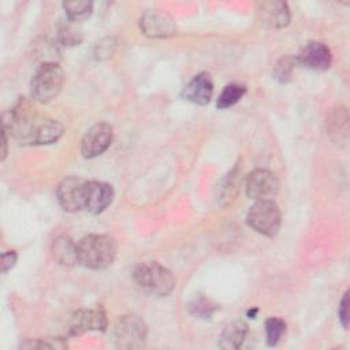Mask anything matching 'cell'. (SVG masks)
<instances>
[{"label":"cell","mask_w":350,"mask_h":350,"mask_svg":"<svg viewBox=\"0 0 350 350\" xmlns=\"http://www.w3.org/2000/svg\"><path fill=\"white\" fill-rule=\"evenodd\" d=\"M59 41L67 46L78 45L82 41V30L79 29L77 22L68 21V23H64L59 29Z\"/></svg>","instance_id":"obj_21"},{"label":"cell","mask_w":350,"mask_h":350,"mask_svg":"<svg viewBox=\"0 0 350 350\" xmlns=\"http://www.w3.org/2000/svg\"><path fill=\"white\" fill-rule=\"evenodd\" d=\"M258 12L261 23L272 29H282L290 22L288 5L283 1H264L260 4Z\"/></svg>","instance_id":"obj_15"},{"label":"cell","mask_w":350,"mask_h":350,"mask_svg":"<svg viewBox=\"0 0 350 350\" xmlns=\"http://www.w3.org/2000/svg\"><path fill=\"white\" fill-rule=\"evenodd\" d=\"M133 280L139 290L154 297H167L175 287L172 272L156 261H146L133 271Z\"/></svg>","instance_id":"obj_2"},{"label":"cell","mask_w":350,"mask_h":350,"mask_svg":"<svg viewBox=\"0 0 350 350\" xmlns=\"http://www.w3.org/2000/svg\"><path fill=\"white\" fill-rule=\"evenodd\" d=\"M36 53L41 59V64L57 63L55 57L59 52H57V45L53 41H49L46 38L41 40V42H38L36 46Z\"/></svg>","instance_id":"obj_25"},{"label":"cell","mask_w":350,"mask_h":350,"mask_svg":"<svg viewBox=\"0 0 350 350\" xmlns=\"http://www.w3.org/2000/svg\"><path fill=\"white\" fill-rule=\"evenodd\" d=\"M113 137L112 126L101 122L92 126L81 141V152L85 157L93 159L103 154L111 145Z\"/></svg>","instance_id":"obj_8"},{"label":"cell","mask_w":350,"mask_h":350,"mask_svg":"<svg viewBox=\"0 0 350 350\" xmlns=\"http://www.w3.org/2000/svg\"><path fill=\"white\" fill-rule=\"evenodd\" d=\"M141 30L150 38H167L176 31L172 16L160 10H149L139 19Z\"/></svg>","instance_id":"obj_10"},{"label":"cell","mask_w":350,"mask_h":350,"mask_svg":"<svg viewBox=\"0 0 350 350\" xmlns=\"http://www.w3.org/2000/svg\"><path fill=\"white\" fill-rule=\"evenodd\" d=\"M286 332V323L279 317H271L265 321V336L269 346H276Z\"/></svg>","instance_id":"obj_22"},{"label":"cell","mask_w":350,"mask_h":350,"mask_svg":"<svg viewBox=\"0 0 350 350\" xmlns=\"http://www.w3.org/2000/svg\"><path fill=\"white\" fill-rule=\"evenodd\" d=\"M107 317L103 309H82L71 316L67 324L70 335H81L88 331H104Z\"/></svg>","instance_id":"obj_11"},{"label":"cell","mask_w":350,"mask_h":350,"mask_svg":"<svg viewBox=\"0 0 350 350\" xmlns=\"http://www.w3.org/2000/svg\"><path fill=\"white\" fill-rule=\"evenodd\" d=\"M1 135H3V139H1V142H3V149H1V160H4L5 159V156H7V130L3 127V133H1Z\"/></svg>","instance_id":"obj_28"},{"label":"cell","mask_w":350,"mask_h":350,"mask_svg":"<svg viewBox=\"0 0 350 350\" xmlns=\"http://www.w3.org/2000/svg\"><path fill=\"white\" fill-rule=\"evenodd\" d=\"M63 8L67 14L68 21L79 22L90 16L93 11V4L90 1H66L63 3Z\"/></svg>","instance_id":"obj_20"},{"label":"cell","mask_w":350,"mask_h":350,"mask_svg":"<svg viewBox=\"0 0 350 350\" xmlns=\"http://www.w3.org/2000/svg\"><path fill=\"white\" fill-rule=\"evenodd\" d=\"M239 186H241V170L239 165L237 164L221 180L220 186H219V193H217V201L221 205H228L231 204L239 191Z\"/></svg>","instance_id":"obj_17"},{"label":"cell","mask_w":350,"mask_h":350,"mask_svg":"<svg viewBox=\"0 0 350 350\" xmlns=\"http://www.w3.org/2000/svg\"><path fill=\"white\" fill-rule=\"evenodd\" d=\"M113 200V189L111 185L98 180H89L86 187L85 208L90 213H101L111 205Z\"/></svg>","instance_id":"obj_14"},{"label":"cell","mask_w":350,"mask_h":350,"mask_svg":"<svg viewBox=\"0 0 350 350\" xmlns=\"http://www.w3.org/2000/svg\"><path fill=\"white\" fill-rule=\"evenodd\" d=\"M246 93V86L241 83H228L224 86L216 101L217 108L224 109L235 105Z\"/></svg>","instance_id":"obj_19"},{"label":"cell","mask_w":350,"mask_h":350,"mask_svg":"<svg viewBox=\"0 0 350 350\" xmlns=\"http://www.w3.org/2000/svg\"><path fill=\"white\" fill-rule=\"evenodd\" d=\"M88 180L78 176H68L57 186V200L67 212H77L85 208Z\"/></svg>","instance_id":"obj_7"},{"label":"cell","mask_w":350,"mask_h":350,"mask_svg":"<svg viewBox=\"0 0 350 350\" xmlns=\"http://www.w3.org/2000/svg\"><path fill=\"white\" fill-rule=\"evenodd\" d=\"M297 60L293 59L291 56H284L282 57L276 66H275V70H273V77L279 81V82H288L291 79V75H293V70H294V66H295Z\"/></svg>","instance_id":"obj_24"},{"label":"cell","mask_w":350,"mask_h":350,"mask_svg":"<svg viewBox=\"0 0 350 350\" xmlns=\"http://www.w3.org/2000/svg\"><path fill=\"white\" fill-rule=\"evenodd\" d=\"M246 194L253 200H269L279 190L278 178L268 170H254L246 178Z\"/></svg>","instance_id":"obj_9"},{"label":"cell","mask_w":350,"mask_h":350,"mask_svg":"<svg viewBox=\"0 0 350 350\" xmlns=\"http://www.w3.org/2000/svg\"><path fill=\"white\" fill-rule=\"evenodd\" d=\"M247 324L243 320H234L224 327L219 336V346L226 350L239 349L246 338Z\"/></svg>","instance_id":"obj_16"},{"label":"cell","mask_w":350,"mask_h":350,"mask_svg":"<svg viewBox=\"0 0 350 350\" xmlns=\"http://www.w3.org/2000/svg\"><path fill=\"white\" fill-rule=\"evenodd\" d=\"M339 320L345 328L349 325V293H345L339 304Z\"/></svg>","instance_id":"obj_27"},{"label":"cell","mask_w":350,"mask_h":350,"mask_svg":"<svg viewBox=\"0 0 350 350\" xmlns=\"http://www.w3.org/2000/svg\"><path fill=\"white\" fill-rule=\"evenodd\" d=\"M113 338L120 349H141L146 340V325L138 316H120L115 324Z\"/></svg>","instance_id":"obj_6"},{"label":"cell","mask_w":350,"mask_h":350,"mask_svg":"<svg viewBox=\"0 0 350 350\" xmlns=\"http://www.w3.org/2000/svg\"><path fill=\"white\" fill-rule=\"evenodd\" d=\"M16 260H18V256H16V253H15L14 250L4 252V253L1 254V260H0V264H1V272H3V273H5L7 271H10V269L15 265Z\"/></svg>","instance_id":"obj_26"},{"label":"cell","mask_w":350,"mask_h":350,"mask_svg":"<svg viewBox=\"0 0 350 350\" xmlns=\"http://www.w3.org/2000/svg\"><path fill=\"white\" fill-rule=\"evenodd\" d=\"M78 262L90 269H105L116 257V242L105 234H90L77 243Z\"/></svg>","instance_id":"obj_1"},{"label":"cell","mask_w":350,"mask_h":350,"mask_svg":"<svg viewBox=\"0 0 350 350\" xmlns=\"http://www.w3.org/2000/svg\"><path fill=\"white\" fill-rule=\"evenodd\" d=\"M41 120L42 116L38 115L33 103L22 97L11 108L4 129L8 130L12 137L22 144L33 145V139Z\"/></svg>","instance_id":"obj_3"},{"label":"cell","mask_w":350,"mask_h":350,"mask_svg":"<svg viewBox=\"0 0 350 350\" xmlns=\"http://www.w3.org/2000/svg\"><path fill=\"white\" fill-rule=\"evenodd\" d=\"M63 82L64 72L57 63L41 64L31 79V97L38 103L46 104L57 97Z\"/></svg>","instance_id":"obj_4"},{"label":"cell","mask_w":350,"mask_h":350,"mask_svg":"<svg viewBox=\"0 0 350 350\" xmlns=\"http://www.w3.org/2000/svg\"><path fill=\"white\" fill-rule=\"evenodd\" d=\"M53 257L62 265H74L78 262L77 243L68 237H59L53 243Z\"/></svg>","instance_id":"obj_18"},{"label":"cell","mask_w":350,"mask_h":350,"mask_svg":"<svg viewBox=\"0 0 350 350\" xmlns=\"http://www.w3.org/2000/svg\"><path fill=\"white\" fill-rule=\"evenodd\" d=\"M189 308L194 316H198L201 319H209L213 314V312L217 309L216 305L211 299H208L202 295L194 298Z\"/></svg>","instance_id":"obj_23"},{"label":"cell","mask_w":350,"mask_h":350,"mask_svg":"<svg viewBox=\"0 0 350 350\" xmlns=\"http://www.w3.org/2000/svg\"><path fill=\"white\" fill-rule=\"evenodd\" d=\"M304 67L312 70H327L331 66V51L323 42H308L295 59Z\"/></svg>","instance_id":"obj_12"},{"label":"cell","mask_w":350,"mask_h":350,"mask_svg":"<svg viewBox=\"0 0 350 350\" xmlns=\"http://www.w3.org/2000/svg\"><path fill=\"white\" fill-rule=\"evenodd\" d=\"M213 94V82L208 72H200L194 75L183 88L182 97L198 104L206 105Z\"/></svg>","instance_id":"obj_13"},{"label":"cell","mask_w":350,"mask_h":350,"mask_svg":"<svg viewBox=\"0 0 350 350\" xmlns=\"http://www.w3.org/2000/svg\"><path fill=\"white\" fill-rule=\"evenodd\" d=\"M247 224L265 237H275L280 228L282 215L278 205L271 200L257 201L247 212Z\"/></svg>","instance_id":"obj_5"}]
</instances>
